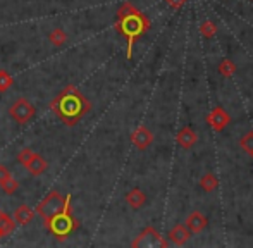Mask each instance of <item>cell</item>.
Instances as JSON below:
<instances>
[{
    "label": "cell",
    "instance_id": "obj_23",
    "mask_svg": "<svg viewBox=\"0 0 253 248\" xmlns=\"http://www.w3.org/2000/svg\"><path fill=\"white\" fill-rule=\"evenodd\" d=\"M33 155H35V152L31 150V148H23V150H21L19 154H17V161H19L21 164L24 165L28 161H30L31 157H33Z\"/></svg>",
    "mask_w": 253,
    "mask_h": 248
},
{
    "label": "cell",
    "instance_id": "obj_27",
    "mask_svg": "<svg viewBox=\"0 0 253 248\" xmlns=\"http://www.w3.org/2000/svg\"><path fill=\"white\" fill-rule=\"evenodd\" d=\"M252 157H253V154H252Z\"/></svg>",
    "mask_w": 253,
    "mask_h": 248
},
{
    "label": "cell",
    "instance_id": "obj_3",
    "mask_svg": "<svg viewBox=\"0 0 253 248\" xmlns=\"http://www.w3.org/2000/svg\"><path fill=\"white\" fill-rule=\"evenodd\" d=\"M47 229L55 236L59 242H64L67 240L78 228H80V221L73 215V210H71V193L66 195V204H64V208L55 214L50 221L45 222Z\"/></svg>",
    "mask_w": 253,
    "mask_h": 248
},
{
    "label": "cell",
    "instance_id": "obj_6",
    "mask_svg": "<svg viewBox=\"0 0 253 248\" xmlns=\"http://www.w3.org/2000/svg\"><path fill=\"white\" fill-rule=\"evenodd\" d=\"M9 114H10V118H12L14 121L19 123L21 126H23V124L30 123L31 119L37 116V109H35V105L30 104L26 98H17V100L10 105Z\"/></svg>",
    "mask_w": 253,
    "mask_h": 248
},
{
    "label": "cell",
    "instance_id": "obj_21",
    "mask_svg": "<svg viewBox=\"0 0 253 248\" xmlns=\"http://www.w3.org/2000/svg\"><path fill=\"white\" fill-rule=\"evenodd\" d=\"M240 147L243 148L247 154H253V131H248L243 138L240 140Z\"/></svg>",
    "mask_w": 253,
    "mask_h": 248
},
{
    "label": "cell",
    "instance_id": "obj_13",
    "mask_svg": "<svg viewBox=\"0 0 253 248\" xmlns=\"http://www.w3.org/2000/svg\"><path fill=\"white\" fill-rule=\"evenodd\" d=\"M126 204L129 205L131 208L138 210V208H141L147 204V195H145V191H141L140 188H133V190L126 193Z\"/></svg>",
    "mask_w": 253,
    "mask_h": 248
},
{
    "label": "cell",
    "instance_id": "obj_14",
    "mask_svg": "<svg viewBox=\"0 0 253 248\" xmlns=\"http://www.w3.org/2000/svg\"><path fill=\"white\" fill-rule=\"evenodd\" d=\"M35 214H37V212H35L30 205L23 204V205H19V207L16 208V212H14V221H16L17 224H21V226H26L35 219Z\"/></svg>",
    "mask_w": 253,
    "mask_h": 248
},
{
    "label": "cell",
    "instance_id": "obj_22",
    "mask_svg": "<svg viewBox=\"0 0 253 248\" xmlns=\"http://www.w3.org/2000/svg\"><path fill=\"white\" fill-rule=\"evenodd\" d=\"M0 188H2V190L5 191L7 195H12V193H16V191H17V188H19V183H17L16 179L10 176L9 179H5V181L0 185Z\"/></svg>",
    "mask_w": 253,
    "mask_h": 248
},
{
    "label": "cell",
    "instance_id": "obj_10",
    "mask_svg": "<svg viewBox=\"0 0 253 248\" xmlns=\"http://www.w3.org/2000/svg\"><path fill=\"white\" fill-rule=\"evenodd\" d=\"M184 226L190 229V233H202L203 229L209 226V219H207L205 215L202 214V212L193 210L186 217V222H184Z\"/></svg>",
    "mask_w": 253,
    "mask_h": 248
},
{
    "label": "cell",
    "instance_id": "obj_5",
    "mask_svg": "<svg viewBox=\"0 0 253 248\" xmlns=\"http://www.w3.org/2000/svg\"><path fill=\"white\" fill-rule=\"evenodd\" d=\"M131 247H134V248H160V247L167 248L169 247V242H167V240L164 238L153 226H148V228H145L143 231L133 240Z\"/></svg>",
    "mask_w": 253,
    "mask_h": 248
},
{
    "label": "cell",
    "instance_id": "obj_12",
    "mask_svg": "<svg viewBox=\"0 0 253 248\" xmlns=\"http://www.w3.org/2000/svg\"><path fill=\"white\" fill-rule=\"evenodd\" d=\"M24 167L28 169V172L30 174H33V176H40V174H43L45 171L48 169V162L45 161L42 155H38V154H35L33 157L30 159V161L24 164Z\"/></svg>",
    "mask_w": 253,
    "mask_h": 248
},
{
    "label": "cell",
    "instance_id": "obj_19",
    "mask_svg": "<svg viewBox=\"0 0 253 248\" xmlns=\"http://www.w3.org/2000/svg\"><path fill=\"white\" fill-rule=\"evenodd\" d=\"M198 31H200V35L203 38H212V37H215V33H217V26L212 21H203L200 26H198Z\"/></svg>",
    "mask_w": 253,
    "mask_h": 248
},
{
    "label": "cell",
    "instance_id": "obj_2",
    "mask_svg": "<svg viewBox=\"0 0 253 248\" xmlns=\"http://www.w3.org/2000/svg\"><path fill=\"white\" fill-rule=\"evenodd\" d=\"M114 28H116L117 33L126 38V41H127L126 57L131 59L133 57L134 43L150 30V19H148V16H145L136 5H133L131 2H124L123 5L117 9Z\"/></svg>",
    "mask_w": 253,
    "mask_h": 248
},
{
    "label": "cell",
    "instance_id": "obj_15",
    "mask_svg": "<svg viewBox=\"0 0 253 248\" xmlns=\"http://www.w3.org/2000/svg\"><path fill=\"white\" fill-rule=\"evenodd\" d=\"M217 186H219V179H217V176L212 174V172H207V174H203L200 178V188L205 190L207 193L213 191Z\"/></svg>",
    "mask_w": 253,
    "mask_h": 248
},
{
    "label": "cell",
    "instance_id": "obj_8",
    "mask_svg": "<svg viewBox=\"0 0 253 248\" xmlns=\"http://www.w3.org/2000/svg\"><path fill=\"white\" fill-rule=\"evenodd\" d=\"M131 143H133L138 150H147L153 143V133L147 126H138L136 129L131 133Z\"/></svg>",
    "mask_w": 253,
    "mask_h": 248
},
{
    "label": "cell",
    "instance_id": "obj_17",
    "mask_svg": "<svg viewBox=\"0 0 253 248\" xmlns=\"http://www.w3.org/2000/svg\"><path fill=\"white\" fill-rule=\"evenodd\" d=\"M14 226H16V221H14L12 217H9V215L3 212L2 217H0V236H7L10 235V233L14 231Z\"/></svg>",
    "mask_w": 253,
    "mask_h": 248
},
{
    "label": "cell",
    "instance_id": "obj_4",
    "mask_svg": "<svg viewBox=\"0 0 253 248\" xmlns=\"http://www.w3.org/2000/svg\"><path fill=\"white\" fill-rule=\"evenodd\" d=\"M64 204H66V197L59 193V191H50L40 204L37 205V214L43 219V222L50 221L55 214H59L64 208Z\"/></svg>",
    "mask_w": 253,
    "mask_h": 248
},
{
    "label": "cell",
    "instance_id": "obj_16",
    "mask_svg": "<svg viewBox=\"0 0 253 248\" xmlns=\"http://www.w3.org/2000/svg\"><path fill=\"white\" fill-rule=\"evenodd\" d=\"M48 40H50V43L53 47H62L67 41V35L62 28H53L50 31V35H48Z\"/></svg>",
    "mask_w": 253,
    "mask_h": 248
},
{
    "label": "cell",
    "instance_id": "obj_26",
    "mask_svg": "<svg viewBox=\"0 0 253 248\" xmlns=\"http://www.w3.org/2000/svg\"><path fill=\"white\" fill-rule=\"evenodd\" d=\"M2 214H3V212H2V208H0V217H2Z\"/></svg>",
    "mask_w": 253,
    "mask_h": 248
},
{
    "label": "cell",
    "instance_id": "obj_9",
    "mask_svg": "<svg viewBox=\"0 0 253 248\" xmlns=\"http://www.w3.org/2000/svg\"><path fill=\"white\" fill-rule=\"evenodd\" d=\"M176 140H177V143H179V147H183L184 150H191V148L197 145L198 134L195 133V129L191 126H184V127H181V129H179Z\"/></svg>",
    "mask_w": 253,
    "mask_h": 248
},
{
    "label": "cell",
    "instance_id": "obj_11",
    "mask_svg": "<svg viewBox=\"0 0 253 248\" xmlns=\"http://www.w3.org/2000/svg\"><path fill=\"white\" fill-rule=\"evenodd\" d=\"M169 242L170 243H174V245H177V247H181V245H184V243L190 240V236H191V233H190V229L186 228L184 224H177V226H174L172 229L169 231Z\"/></svg>",
    "mask_w": 253,
    "mask_h": 248
},
{
    "label": "cell",
    "instance_id": "obj_7",
    "mask_svg": "<svg viewBox=\"0 0 253 248\" xmlns=\"http://www.w3.org/2000/svg\"><path fill=\"white\" fill-rule=\"evenodd\" d=\"M229 123H231L229 112H226V109L220 107V105L213 107L212 111L209 112V116H207V124H209V126L212 127L215 133H220V131H224Z\"/></svg>",
    "mask_w": 253,
    "mask_h": 248
},
{
    "label": "cell",
    "instance_id": "obj_25",
    "mask_svg": "<svg viewBox=\"0 0 253 248\" xmlns=\"http://www.w3.org/2000/svg\"><path fill=\"white\" fill-rule=\"evenodd\" d=\"M9 178H10V171L5 167V165H0V185Z\"/></svg>",
    "mask_w": 253,
    "mask_h": 248
},
{
    "label": "cell",
    "instance_id": "obj_1",
    "mask_svg": "<svg viewBox=\"0 0 253 248\" xmlns=\"http://www.w3.org/2000/svg\"><path fill=\"white\" fill-rule=\"evenodd\" d=\"M50 111L66 126H76L91 111V102L74 84H67L50 102Z\"/></svg>",
    "mask_w": 253,
    "mask_h": 248
},
{
    "label": "cell",
    "instance_id": "obj_20",
    "mask_svg": "<svg viewBox=\"0 0 253 248\" xmlns=\"http://www.w3.org/2000/svg\"><path fill=\"white\" fill-rule=\"evenodd\" d=\"M12 84H14L12 76L5 69H0V93H5Z\"/></svg>",
    "mask_w": 253,
    "mask_h": 248
},
{
    "label": "cell",
    "instance_id": "obj_18",
    "mask_svg": "<svg viewBox=\"0 0 253 248\" xmlns=\"http://www.w3.org/2000/svg\"><path fill=\"white\" fill-rule=\"evenodd\" d=\"M217 69H219V73L222 74L224 78H231L234 73H236V64L231 61V59L226 57L219 62V67H217Z\"/></svg>",
    "mask_w": 253,
    "mask_h": 248
},
{
    "label": "cell",
    "instance_id": "obj_24",
    "mask_svg": "<svg viewBox=\"0 0 253 248\" xmlns=\"http://www.w3.org/2000/svg\"><path fill=\"white\" fill-rule=\"evenodd\" d=\"M164 2H167V5L177 10V9H181V7H183L184 3L188 2V0H164Z\"/></svg>",
    "mask_w": 253,
    "mask_h": 248
}]
</instances>
